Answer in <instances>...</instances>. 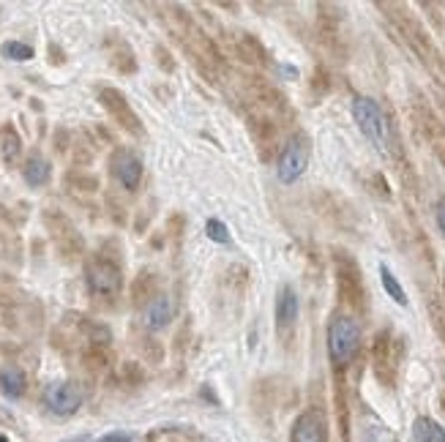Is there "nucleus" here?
Returning a JSON list of instances; mask_svg holds the SVG:
<instances>
[{
    "label": "nucleus",
    "mask_w": 445,
    "mask_h": 442,
    "mask_svg": "<svg viewBox=\"0 0 445 442\" xmlns=\"http://www.w3.org/2000/svg\"><path fill=\"white\" fill-rule=\"evenodd\" d=\"M85 278H88V287L93 295H118L120 292V284H123V276H120V265L104 254H96L88 259L85 265Z\"/></svg>",
    "instance_id": "obj_4"
},
{
    "label": "nucleus",
    "mask_w": 445,
    "mask_h": 442,
    "mask_svg": "<svg viewBox=\"0 0 445 442\" xmlns=\"http://www.w3.org/2000/svg\"><path fill=\"white\" fill-rule=\"evenodd\" d=\"M292 442H325V426L317 413H303L295 421Z\"/></svg>",
    "instance_id": "obj_14"
},
{
    "label": "nucleus",
    "mask_w": 445,
    "mask_h": 442,
    "mask_svg": "<svg viewBox=\"0 0 445 442\" xmlns=\"http://www.w3.org/2000/svg\"><path fill=\"white\" fill-rule=\"evenodd\" d=\"M249 126H251V137H254V142H257V148H259V156L262 159H270L273 156V151H276V137H279V129H276V123L273 120H268V118H254L251 115V120H249Z\"/></svg>",
    "instance_id": "obj_13"
},
{
    "label": "nucleus",
    "mask_w": 445,
    "mask_h": 442,
    "mask_svg": "<svg viewBox=\"0 0 445 442\" xmlns=\"http://www.w3.org/2000/svg\"><path fill=\"white\" fill-rule=\"evenodd\" d=\"M44 404L55 415H74L82 404V393L74 382H52L44 391Z\"/></svg>",
    "instance_id": "obj_10"
},
{
    "label": "nucleus",
    "mask_w": 445,
    "mask_h": 442,
    "mask_svg": "<svg viewBox=\"0 0 445 442\" xmlns=\"http://www.w3.org/2000/svg\"><path fill=\"white\" fill-rule=\"evenodd\" d=\"M361 347V325L350 314H336L328 325V355L336 366H347Z\"/></svg>",
    "instance_id": "obj_3"
},
{
    "label": "nucleus",
    "mask_w": 445,
    "mask_h": 442,
    "mask_svg": "<svg viewBox=\"0 0 445 442\" xmlns=\"http://www.w3.org/2000/svg\"><path fill=\"white\" fill-rule=\"evenodd\" d=\"M68 181H71V183H79V189H82V192H96V189H99V181H96L93 175H79V172H71V175H68Z\"/></svg>",
    "instance_id": "obj_25"
},
{
    "label": "nucleus",
    "mask_w": 445,
    "mask_h": 442,
    "mask_svg": "<svg viewBox=\"0 0 445 442\" xmlns=\"http://www.w3.org/2000/svg\"><path fill=\"white\" fill-rule=\"evenodd\" d=\"M353 118H355L361 134L372 142V148L377 153H383V156H391L394 153V148H391V142H394L391 126H388V120H385V115H383V109H380V104L374 99L358 96L353 101Z\"/></svg>",
    "instance_id": "obj_1"
},
{
    "label": "nucleus",
    "mask_w": 445,
    "mask_h": 442,
    "mask_svg": "<svg viewBox=\"0 0 445 442\" xmlns=\"http://www.w3.org/2000/svg\"><path fill=\"white\" fill-rule=\"evenodd\" d=\"M156 55H159V63H164V68H173V60H170V57H167V52H164V49H162V47H159V49H156Z\"/></svg>",
    "instance_id": "obj_29"
},
{
    "label": "nucleus",
    "mask_w": 445,
    "mask_h": 442,
    "mask_svg": "<svg viewBox=\"0 0 445 442\" xmlns=\"http://www.w3.org/2000/svg\"><path fill=\"white\" fill-rule=\"evenodd\" d=\"M205 232H208V237L214 240V243H229V232H227V224L219 219H211L205 224Z\"/></svg>",
    "instance_id": "obj_24"
},
{
    "label": "nucleus",
    "mask_w": 445,
    "mask_h": 442,
    "mask_svg": "<svg viewBox=\"0 0 445 442\" xmlns=\"http://www.w3.org/2000/svg\"><path fill=\"white\" fill-rule=\"evenodd\" d=\"M99 101H101V107L115 118V123L123 126L129 134H134V137H142V134H145V129H142L137 112L129 107V101H126V96H123L120 90H115V88H101V90H99Z\"/></svg>",
    "instance_id": "obj_8"
},
{
    "label": "nucleus",
    "mask_w": 445,
    "mask_h": 442,
    "mask_svg": "<svg viewBox=\"0 0 445 442\" xmlns=\"http://www.w3.org/2000/svg\"><path fill=\"white\" fill-rule=\"evenodd\" d=\"M391 19L396 22V27H399V33L405 36V41L410 44V49H413L424 63H432V57H435V47H432L429 33L424 30V25H421L413 14H407V11H402V8L391 11Z\"/></svg>",
    "instance_id": "obj_6"
},
{
    "label": "nucleus",
    "mask_w": 445,
    "mask_h": 442,
    "mask_svg": "<svg viewBox=\"0 0 445 442\" xmlns=\"http://www.w3.org/2000/svg\"><path fill=\"white\" fill-rule=\"evenodd\" d=\"M437 226H440V232H443V237H445V200L437 205Z\"/></svg>",
    "instance_id": "obj_28"
},
{
    "label": "nucleus",
    "mask_w": 445,
    "mask_h": 442,
    "mask_svg": "<svg viewBox=\"0 0 445 442\" xmlns=\"http://www.w3.org/2000/svg\"><path fill=\"white\" fill-rule=\"evenodd\" d=\"M380 278H383V287H385V292L399 303V306H407V295H405V289H402V284H399V278L391 273V268L388 265H380Z\"/></svg>",
    "instance_id": "obj_22"
},
{
    "label": "nucleus",
    "mask_w": 445,
    "mask_h": 442,
    "mask_svg": "<svg viewBox=\"0 0 445 442\" xmlns=\"http://www.w3.org/2000/svg\"><path fill=\"white\" fill-rule=\"evenodd\" d=\"M22 175H25V181H27L30 186H44V183L49 181V164H47L41 156H30V159L25 161Z\"/></svg>",
    "instance_id": "obj_19"
},
{
    "label": "nucleus",
    "mask_w": 445,
    "mask_h": 442,
    "mask_svg": "<svg viewBox=\"0 0 445 442\" xmlns=\"http://www.w3.org/2000/svg\"><path fill=\"white\" fill-rule=\"evenodd\" d=\"M0 442H5V437H3V434H0Z\"/></svg>",
    "instance_id": "obj_30"
},
{
    "label": "nucleus",
    "mask_w": 445,
    "mask_h": 442,
    "mask_svg": "<svg viewBox=\"0 0 445 442\" xmlns=\"http://www.w3.org/2000/svg\"><path fill=\"white\" fill-rule=\"evenodd\" d=\"M333 265H336V287H339V300L353 311V314H364L366 311V284L361 276L358 262L344 254L336 251L333 254Z\"/></svg>",
    "instance_id": "obj_2"
},
{
    "label": "nucleus",
    "mask_w": 445,
    "mask_h": 442,
    "mask_svg": "<svg viewBox=\"0 0 445 442\" xmlns=\"http://www.w3.org/2000/svg\"><path fill=\"white\" fill-rule=\"evenodd\" d=\"M306 164H309V142H306V137L298 134L281 148V153L276 159V178L284 186H290L306 172Z\"/></svg>",
    "instance_id": "obj_5"
},
{
    "label": "nucleus",
    "mask_w": 445,
    "mask_h": 442,
    "mask_svg": "<svg viewBox=\"0 0 445 442\" xmlns=\"http://www.w3.org/2000/svg\"><path fill=\"white\" fill-rule=\"evenodd\" d=\"M44 221L49 224V232H52V240L58 246V251L66 257V259H74L85 251V243L79 237V232L74 229V224L66 219L60 211H47Z\"/></svg>",
    "instance_id": "obj_7"
},
{
    "label": "nucleus",
    "mask_w": 445,
    "mask_h": 442,
    "mask_svg": "<svg viewBox=\"0 0 445 442\" xmlns=\"http://www.w3.org/2000/svg\"><path fill=\"white\" fill-rule=\"evenodd\" d=\"M416 440L418 442H445V429L437 426L432 418H418L416 421Z\"/></svg>",
    "instance_id": "obj_20"
},
{
    "label": "nucleus",
    "mask_w": 445,
    "mask_h": 442,
    "mask_svg": "<svg viewBox=\"0 0 445 442\" xmlns=\"http://www.w3.org/2000/svg\"><path fill=\"white\" fill-rule=\"evenodd\" d=\"M112 63H115V68L123 71V74H134V71H137L134 52H131V47H129L126 41H118V49L112 52Z\"/></svg>",
    "instance_id": "obj_21"
},
{
    "label": "nucleus",
    "mask_w": 445,
    "mask_h": 442,
    "mask_svg": "<svg viewBox=\"0 0 445 442\" xmlns=\"http://www.w3.org/2000/svg\"><path fill=\"white\" fill-rule=\"evenodd\" d=\"M112 172L129 192H134L140 186V181H142V161L131 151H118L112 156Z\"/></svg>",
    "instance_id": "obj_11"
},
{
    "label": "nucleus",
    "mask_w": 445,
    "mask_h": 442,
    "mask_svg": "<svg viewBox=\"0 0 445 442\" xmlns=\"http://www.w3.org/2000/svg\"><path fill=\"white\" fill-rule=\"evenodd\" d=\"M153 298H159V278L153 270H142L131 284V300L134 306H142V303H151Z\"/></svg>",
    "instance_id": "obj_15"
},
{
    "label": "nucleus",
    "mask_w": 445,
    "mask_h": 442,
    "mask_svg": "<svg viewBox=\"0 0 445 442\" xmlns=\"http://www.w3.org/2000/svg\"><path fill=\"white\" fill-rule=\"evenodd\" d=\"M0 393L8 399H19L25 393V372L14 363L0 369Z\"/></svg>",
    "instance_id": "obj_17"
},
{
    "label": "nucleus",
    "mask_w": 445,
    "mask_h": 442,
    "mask_svg": "<svg viewBox=\"0 0 445 442\" xmlns=\"http://www.w3.org/2000/svg\"><path fill=\"white\" fill-rule=\"evenodd\" d=\"M0 52H3L8 60H30V57H33V49H30L27 44H22V41H5V44L0 47Z\"/></svg>",
    "instance_id": "obj_23"
},
{
    "label": "nucleus",
    "mask_w": 445,
    "mask_h": 442,
    "mask_svg": "<svg viewBox=\"0 0 445 442\" xmlns=\"http://www.w3.org/2000/svg\"><path fill=\"white\" fill-rule=\"evenodd\" d=\"M314 93H325L331 88V79H328V71L325 68H314Z\"/></svg>",
    "instance_id": "obj_26"
},
{
    "label": "nucleus",
    "mask_w": 445,
    "mask_h": 442,
    "mask_svg": "<svg viewBox=\"0 0 445 442\" xmlns=\"http://www.w3.org/2000/svg\"><path fill=\"white\" fill-rule=\"evenodd\" d=\"M170 317H173V303H170L167 295L153 298V300L148 303V309H145V325H148L151 330L164 328V325L170 322Z\"/></svg>",
    "instance_id": "obj_16"
},
{
    "label": "nucleus",
    "mask_w": 445,
    "mask_h": 442,
    "mask_svg": "<svg viewBox=\"0 0 445 442\" xmlns=\"http://www.w3.org/2000/svg\"><path fill=\"white\" fill-rule=\"evenodd\" d=\"M96 442H131V437L123 434V432H112V434H107V437H101V440Z\"/></svg>",
    "instance_id": "obj_27"
},
{
    "label": "nucleus",
    "mask_w": 445,
    "mask_h": 442,
    "mask_svg": "<svg viewBox=\"0 0 445 442\" xmlns=\"http://www.w3.org/2000/svg\"><path fill=\"white\" fill-rule=\"evenodd\" d=\"M0 151H3L5 164H16L19 161L22 142H19V134L14 131V126H3L0 129Z\"/></svg>",
    "instance_id": "obj_18"
},
{
    "label": "nucleus",
    "mask_w": 445,
    "mask_h": 442,
    "mask_svg": "<svg viewBox=\"0 0 445 442\" xmlns=\"http://www.w3.org/2000/svg\"><path fill=\"white\" fill-rule=\"evenodd\" d=\"M402 344H405V341H402L399 336H394V330H388V328H383V330L374 336V341H372V355H374V369H377V374H380L383 380L394 372Z\"/></svg>",
    "instance_id": "obj_9"
},
{
    "label": "nucleus",
    "mask_w": 445,
    "mask_h": 442,
    "mask_svg": "<svg viewBox=\"0 0 445 442\" xmlns=\"http://www.w3.org/2000/svg\"><path fill=\"white\" fill-rule=\"evenodd\" d=\"M298 309H301V306H298L295 289H292V287H281L279 300H276V328H279L281 336L290 333L292 325L298 322Z\"/></svg>",
    "instance_id": "obj_12"
}]
</instances>
